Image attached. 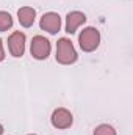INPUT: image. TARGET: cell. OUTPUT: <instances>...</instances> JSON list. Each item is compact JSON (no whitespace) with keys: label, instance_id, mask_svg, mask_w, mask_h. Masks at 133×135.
Instances as JSON below:
<instances>
[{"label":"cell","instance_id":"6da1fadb","mask_svg":"<svg viewBox=\"0 0 133 135\" xmlns=\"http://www.w3.org/2000/svg\"><path fill=\"white\" fill-rule=\"evenodd\" d=\"M75 60H77V52L74 44L67 38H61L57 44V61L61 65H70Z\"/></svg>","mask_w":133,"mask_h":135},{"label":"cell","instance_id":"7a4b0ae2","mask_svg":"<svg viewBox=\"0 0 133 135\" xmlns=\"http://www.w3.org/2000/svg\"><path fill=\"white\" fill-rule=\"evenodd\" d=\"M78 42H80V47L85 50V52H93L99 47L100 42V33L99 30H96L94 27H86L80 36H78Z\"/></svg>","mask_w":133,"mask_h":135},{"label":"cell","instance_id":"3957f363","mask_svg":"<svg viewBox=\"0 0 133 135\" xmlns=\"http://www.w3.org/2000/svg\"><path fill=\"white\" fill-rule=\"evenodd\" d=\"M50 41L44 36H34L32 41V55L36 60H45L50 55Z\"/></svg>","mask_w":133,"mask_h":135},{"label":"cell","instance_id":"277c9868","mask_svg":"<svg viewBox=\"0 0 133 135\" xmlns=\"http://www.w3.org/2000/svg\"><path fill=\"white\" fill-rule=\"evenodd\" d=\"M39 25H41L42 30L49 32L50 35H55V33H58L60 28H61V17L57 13H45L41 17Z\"/></svg>","mask_w":133,"mask_h":135},{"label":"cell","instance_id":"5b68a950","mask_svg":"<svg viewBox=\"0 0 133 135\" xmlns=\"http://www.w3.org/2000/svg\"><path fill=\"white\" fill-rule=\"evenodd\" d=\"M8 47L13 57H22L25 52V35L21 32H14L8 38Z\"/></svg>","mask_w":133,"mask_h":135},{"label":"cell","instance_id":"8992f818","mask_svg":"<svg viewBox=\"0 0 133 135\" xmlns=\"http://www.w3.org/2000/svg\"><path fill=\"white\" fill-rule=\"evenodd\" d=\"M72 113L66 108H57L52 113V124L57 129H67L72 126Z\"/></svg>","mask_w":133,"mask_h":135},{"label":"cell","instance_id":"52a82bcc","mask_svg":"<svg viewBox=\"0 0 133 135\" xmlns=\"http://www.w3.org/2000/svg\"><path fill=\"white\" fill-rule=\"evenodd\" d=\"M86 22V16L80 11H70L66 17V32L67 33H75L77 28Z\"/></svg>","mask_w":133,"mask_h":135},{"label":"cell","instance_id":"ba28073f","mask_svg":"<svg viewBox=\"0 0 133 135\" xmlns=\"http://www.w3.org/2000/svg\"><path fill=\"white\" fill-rule=\"evenodd\" d=\"M17 17H19L21 25L25 27V28H28V27L33 25L34 17H36V11H34L33 8H30V6L19 8V11H17Z\"/></svg>","mask_w":133,"mask_h":135},{"label":"cell","instance_id":"9c48e42d","mask_svg":"<svg viewBox=\"0 0 133 135\" xmlns=\"http://www.w3.org/2000/svg\"><path fill=\"white\" fill-rule=\"evenodd\" d=\"M13 27V17L6 11H0V32H6Z\"/></svg>","mask_w":133,"mask_h":135},{"label":"cell","instance_id":"30bf717a","mask_svg":"<svg viewBox=\"0 0 133 135\" xmlns=\"http://www.w3.org/2000/svg\"><path fill=\"white\" fill-rule=\"evenodd\" d=\"M94 135H116V131L108 124H100V126L96 127Z\"/></svg>","mask_w":133,"mask_h":135},{"label":"cell","instance_id":"8fae6325","mask_svg":"<svg viewBox=\"0 0 133 135\" xmlns=\"http://www.w3.org/2000/svg\"><path fill=\"white\" fill-rule=\"evenodd\" d=\"M3 58H5V50H3V44L0 39V61H3Z\"/></svg>","mask_w":133,"mask_h":135},{"label":"cell","instance_id":"7c38bea8","mask_svg":"<svg viewBox=\"0 0 133 135\" xmlns=\"http://www.w3.org/2000/svg\"><path fill=\"white\" fill-rule=\"evenodd\" d=\"M3 134V126H2V124H0V135Z\"/></svg>","mask_w":133,"mask_h":135},{"label":"cell","instance_id":"4fadbf2b","mask_svg":"<svg viewBox=\"0 0 133 135\" xmlns=\"http://www.w3.org/2000/svg\"><path fill=\"white\" fill-rule=\"evenodd\" d=\"M30 135H34V134H30Z\"/></svg>","mask_w":133,"mask_h":135}]
</instances>
